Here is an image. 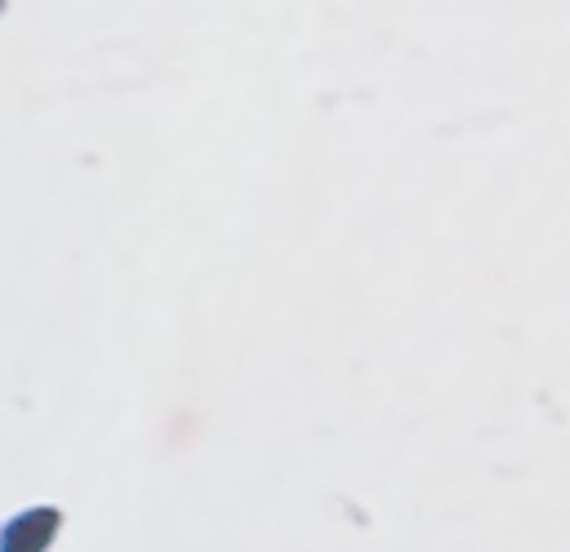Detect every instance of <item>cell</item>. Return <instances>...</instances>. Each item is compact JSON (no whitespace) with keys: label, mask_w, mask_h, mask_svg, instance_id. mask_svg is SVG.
<instances>
[{"label":"cell","mask_w":570,"mask_h":552,"mask_svg":"<svg viewBox=\"0 0 570 552\" xmlns=\"http://www.w3.org/2000/svg\"><path fill=\"white\" fill-rule=\"evenodd\" d=\"M58 530V512H49V507H40V512H27V516H18L9 530H4V539H18L22 534V543H13L9 552H40L45 548V539Z\"/></svg>","instance_id":"cell-1"}]
</instances>
